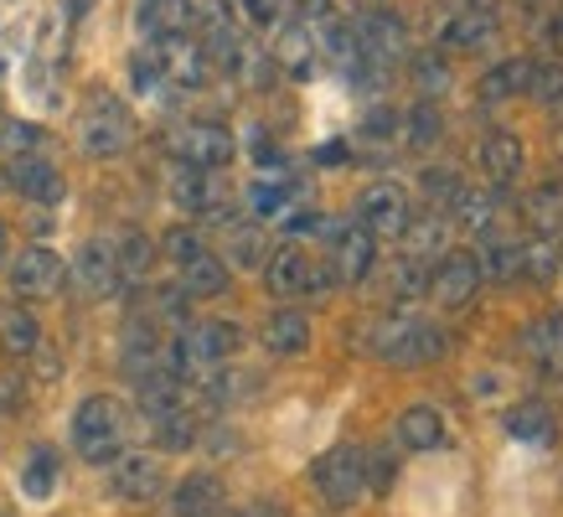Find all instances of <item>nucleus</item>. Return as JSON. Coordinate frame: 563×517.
I'll return each mask as SVG.
<instances>
[{
  "instance_id": "aec40b11",
  "label": "nucleus",
  "mask_w": 563,
  "mask_h": 517,
  "mask_svg": "<svg viewBox=\"0 0 563 517\" xmlns=\"http://www.w3.org/2000/svg\"><path fill=\"white\" fill-rule=\"evenodd\" d=\"M222 502H228V492H222L218 476L212 471H191L166 502V517H212Z\"/></svg>"
},
{
  "instance_id": "dca6fc26",
  "label": "nucleus",
  "mask_w": 563,
  "mask_h": 517,
  "mask_svg": "<svg viewBox=\"0 0 563 517\" xmlns=\"http://www.w3.org/2000/svg\"><path fill=\"white\" fill-rule=\"evenodd\" d=\"M393 435H398V446H404V450L429 455V450H440L444 440H450V419H444L434 404H409V409L398 414Z\"/></svg>"
},
{
  "instance_id": "9b49d317",
  "label": "nucleus",
  "mask_w": 563,
  "mask_h": 517,
  "mask_svg": "<svg viewBox=\"0 0 563 517\" xmlns=\"http://www.w3.org/2000/svg\"><path fill=\"white\" fill-rule=\"evenodd\" d=\"M63 279H68V264H63V254L47 249V243H32V249H21V254L11 258V290H16L21 300H47V295L63 290Z\"/></svg>"
},
{
  "instance_id": "393cba45",
  "label": "nucleus",
  "mask_w": 563,
  "mask_h": 517,
  "mask_svg": "<svg viewBox=\"0 0 563 517\" xmlns=\"http://www.w3.org/2000/svg\"><path fill=\"white\" fill-rule=\"evenodd\" d=\"M42 346V321L26 306H0V352L5 358H32Z\"/></svg>"
},
{
  "instance_id": "f704fd0d",
  "label": "nucleus",
  "mask_w": 563,
  "mask_h": 517,
  "mask_svg": "<svg viewBox=\"0 0 563 517\" xmlns=\"http://www.w3.org/2000/svg\"><path fill=\"white\" fill-rule=\"evenodd\" d=\"M476 258H481V275L486 279H517L522 275V243H486Z\"/></svg>"
},
{
  "instance_id": "e433bc0d",
  "label": "nucleus",
  "mask_w": 563,
  "mask_h": 517,
  "mask_svg": "<svg viewBox=\"0 0 563 517\" xmlns=\"http://www.w3.org/2000/svg\"><path fill=\"white\" fill-rule=\"evenodd\" d=\"M362 465H367V492H377V497H388L393 482H398V455H393V446L362 450Z\"/></svg>"
},
{
  "instance_id": "2eb2a0df",
  "label": "nucleus",
  "mask_w": 563,
  "mask_h": 517,
  "mask_svg": "<svg viewBox=\"0 0 563 517\" xmlns=\"http://www.w3.org/2000/svg\"><path fill=\"white\" fill-rule=\"evenodd\" d=\"M310 270H316V258H310L300 243H279V249L264 258L269 295H279V300H300V295L310 290Z\"/></svg>"
},
{
  "instance_id": "473e14b6",
  "label": "nucleus",
  "mask_w": 563,
  "mask_h": 517,
  "mask_svg": "<svg viewBox=\"0 0 563 517\" xmlns=\"http://www.w3.org/2000/svg\"><path fill=\"white\" fill-rule=\"evenodd\" d=\"M239 270H264V258H269V243H264V233H258L254 223H233L228 228V254Z\"/></svg>"
},
{
  "instance_id": "a19ab883",
  "label": "nucleus",
  "mask_w": 563,
  "mask_h": 517,
  "mask_svg": "<svg viewBox=\"0 0 563 517\" xmlns=\"http://www.w3.org/2000/svg\"><path fill=\"white\" fill-rule=\"evenodd\" d=\"M0 140L11 145V155H36L42 151V130H36V124H21V120H5Z\"/></svg>"
},
{
  "instance_id": "1a4fd4ad",
  "label": "nucleus",
  "mask_w": 563,
  "mask_h": 517,
  "mask_svg": "<svg viewBox=\"0 0 563 517\" xmlns=\"http://www.w3.org/2000/svg\"><path fill=\"white\" fill-rule=\"evenodd\" d=\"M155 63H161V78L172 94H191V88H202L212 78V63H207V52L197 36H161L151 42Z\"/></svg>"
},
{
  "instance_id": "423d86ee",
  "label": "nucleus",
  "mask_w": 563,
  "mask_h": 517,
  "mask_svg": "<svg viewBox=\"0 0 563 517\" xmlns=\"http://www.w3.org/2000/svg\"><path fill=\"white\" fill-rule=\"evenodd\" d=\"M243 346V327H233V321H191V327H181V337H176V358H181V367H218V362L239 358Z\"/></svg>"
},
{
  "instance_id": "864d4df0",
  "label": "nucleus",
  "mask_w": 563,
  "mask_h": 517,
  "mask_svg": "<svg viewBox=\"0 0 563 517\" xmlns=\"http://www.w3.org/2000/svg\"><path fill=\"white\" fill-rule=\"evenodd\" d=\"M559 254H563V243H559Z\"/></svg>"
},
{
  "instance_id": "79ce46f5",
  "label": "nucleus",
  "mask_w": 563,
  "mask_h": 517,
  "mask_svg": "<svg viewBox=\"0 0 563 517\" xmlns=\"http://www.w3.org/2000/svg\"><path fill=\"white\" fill-rule=\"evenodd\" d=\"M532 99H543V103H553L559 99L563 103V68H532V88H528Z\"/></svg>"
},
{
  "instance_id": "f03ea898",
  "label": "nucleus",
  "mask_w": 563,
  "mask_h": 517,
  "mask_svg": "<svg viewBox=\"0 0 563 517\" xmlns=\"http://www.w3.org/2000/svg\"><path fill=\"white\" fill-rule=\"evenodd\" d=\"M135 145V114L120 94L109 88H93L78 109V151L93 155V161H114Z\"/></svg>"
},
{
  "instance_id": "c756f323",
  "label": "nucleus",
  "mask_w": 563,
  "mask_h": 517,
  "mask_svg": "<svg viewBox=\"0 0 563 517\" xmlns=\"http://www.w3.org/2000/svg\"><path fill=\"white\" fill-rule=\"evenodd\" d=\"M57 476H63L57 450H52V446H36L32 455H26V465H21V492H26L32 502H47L52 492H57Z\"/></svg>"
},
{
  "instance_id": "6e6552de",
  "label": "nucleus",
  "mask_w": 563,
  "mask_h": 517,
  "mask_svg": "<svg viewBox=\"0 0 563 517\" xmlns=\"http://www.w3.org/2000/svg\"><path fill=\"white\" fill-rule=\"evenodd\" d=\"M481 279H486V275H481V258L465 254V249H450V254H440L434 275L424 279V290H429V300H434V306L461 310V306H471V300H476Z\"/></svg>"
},
{
  "instance_id": "39448f33",
  "label": "nucleus",
  "mask_w": 563,
  "mask_h": 517,
  "mask_svg": "<svg viewBox=\"0 0 563 517\" xmlns=\"http://www.w3.org/2000/svg\"><path fill=\"white\" fill-rule=\"evenodd\" d=\"M172 197L187 207L191 218H202V223H212V228L239 223V207H233V197H228V187H222L218 172H202V166H181V161H176Z\"/></svg>"
},
{
  "instance_id": "9d476101",
  "label": "nucleus",
  "mask_w": 563,
  "mask_h": 517,
  "mask_svg": "<svg viewBox=\"0 0 563 517\" xmlns=\"http://www.w3.org/2000/svg\"><path fill=\"white\" fill-rule=\"evenodd\" d=\"M409 218H413L409 191L398 187V182H373L357 197V228H367L373 239H404Z\"/></svg>"
},
{
  "instance_id": "5701e85b",
  "label": "nucleus",
  "mask_w": 563,
  "mask_h": 517,
  "mask_svg": "<svg viewBox=\"0 0 563 517\" xmlns=\"http://www.w3.org/2000/svg\"><path fill=\"white\" fill-rule=\"evenodd\" d=\"M269 63H274V68H285L290 78H310V73H316V42H310L306 21H290L285 32L274 36Z\"/></svg>"
},
{
  "instance_id": "49530a36",
  "label": "nucleus",
  "mask_w": 563,
  "mask_h": 517,
  "mask_svg": "<svg viewBox=\"0 0 563 517\" xmlns=\"http://www.w3.org/2000/svg\"><path fill=\"white\" fill-rule=\"evenodd\" d=\"M424 191L429 197H440V202H455L461 182H455V172H424Z\"/></svg>"
},
{
  "instance_id": "7ed1b4c3",
  "label": "nucleus",
  "mask_w": 563,
  "mask_h": 517,
  "mask_svg": "<svg viewBox=\"0 0 563 517\" xmlns=\"http://www.w3.org/2000/svg\"><path fill=\"white\" fill-rule=\"evenodd\" d=\"M362 342L373 358L393 362V367H419V362H434L444 352V331L429 321H413V316H377L362 327Z\"/></svg>"
},
{
  "instance_id": "a211bd4d",
  "label": "nucleus",
  "mask_w": 563,
  "mask_h": 517,
  "mask_svg": "<svg viewBox=\"0 0 563 517\" xmlns=\"http://www.w3.org/2000/svg\"><path fill=\"white\" fill-rule=\"evenodd\" d=\"M522 166H528V151H522V140L512 130H492L481 140V172L492 176V187H512Z\"/></svg>"
},
{
  "instance_id": "c03bdc74",
  "label": "nucleus",
  "mask_w": 563,
  "mask_h": 517,
  "mask_svg": "<svg viewBox=\"0 0 563 517\" xmlns=\"http://www.w3.org/2000/svg\"><path fill=\"white\" fill-rule=\"evenodd\" d=\"M279 11H290L295 21H325L331 16V0H279Z\"/></svg>"
},
{
  "instance_id": "4468645a",
  "label": "nucleus",
  "mask_w": 563,
  "mask_h": 517,
  "mask_svg": "<svg viewBox=\"0 0 563 517\" xmlns=\"http://www.w3.org/2000/svg\"><path fill=\"white\" fill-rule=\"evenodd\" d=\"M5 182L26 197V202H63V172L47 161V151H36V155H11L5 161Z\"/></svg>"
},
{
  "instance_id": "ea45409f",
  "label": "nucleus",
  "mask_w": 563,
  "mask_h": 517,
  "mask_svg": "<svg viewBox=\"0 0 563 517\" xmlns=\"http://www.w3.org/2000/svg\"><path fill=\"white\" fill-rule=\"evenodd\" d=\"M202 249H207V243H202V233H197V228H172V233L161 239V254L172 258L176 270H181L187 258H197V254H202Z\"/></svg>"
},
{
  "instance_id": "2f4dec72",
  "label": "nucleus",
  "mask_w": 563,
  "mask_h": 517,
  "mask_svg": "<svg viewBox=\"0 0 563 517\" xmlns=\"http://www.w3.org/2000/svg\"><path fill=\"white\" fill-rule=\"evenodd\" d=\"M114 258H120V285H145L155 270V243L145 239V233H130V239L114 243Z\"/></svg>"
},
{
  "instance_id": "ddd939ff",
  "label": "nucleus",
  "mask_w": 563,
  "mask_h": 517,
  "mask_svg": "<svg viewBox=\"0 0 563 517\" xmlns=\"http://www.w3.org/2000/svg\"><path fill=\"white\" fill-rule=\"evenodd\" d=\"M109 492L120 502H155L161 492H166V471H161V461L155 455H145V450H124V455H114L109 461Z\"/></svg>"
},
{
  "instance_id": "7c9ffc66",
  "label": "nucleus",
  "mask_w": 563,
  "mask_h": 517,
  "mask_svg": "<svg viewBox=\"0 0 563 517\" xmlns=\"http://www.w3.org/2000/svg\"><path fill=\"white\" fill-rule=\"evenodd\" d=\"M151 435H155V446L161 450H191L197 446V435H202V425H197V414L181 404V409H172V414H155Z\"/></svg>"
},
{
  "instance_id": "09e8293b",
  "label": "nucleus",
  "mask_w": 563,
  "mask_h": 517,
  "mask_svg": "<svg viewBox=\"0 0 563 517\" xmlns=\"http://www.w3.org/2000/svg\"><path fill=\"white\" fill-rule=\"evenodd\" d=\"M0 404H5V409H16V404H21L16 378H0Z\"/></svg>"
},
{
  "instance_id": "603ef678",
  "label": "nucleus",
  "mask_w": 563,
  "mask_h": 517,
  "mask_svg": "<svg viewBox=\"0 0 563 517\" xmlns=\"http://www.w3.org/2000/svg\"><path fill=\"white\" fill-rule=\"evenodd\" d=\"M0 130H5V114H0Z\"/></svg>"
},
{
  "instance_id": "0eeeda50",
  "label": "nucleus",
  "mask_w": 563,
  "mask_h": 517,
  "mask_svg": "<svg viewBox=\"0 0 563 517\" xmlns=\"http://www.w3.org/2000/svg\"><path fill=\"white\" fill-rule=\"evenodd\" d=\"M239 151V140L228 135V124L218 120H191L172 135V155L181 166H202V172H222Z\"/></svg>"
},
{
  "instance_id": "20e7f679",
  "label": "nucleus",
  "mask_w": 563,
  "mask_h": 517,
  "mask_svg": "<svg viewBox=\"0 0 563 517\" xmlns=\"http://www.w3.org/2000/svg\"><path fill=\"white\" fill-rule=\"evenodd\" d=\"M310 482L321 492V502L331 513H352L367 492V465H362V446H336L325 450L321 461L310 465Z\"/></svg>"
},
{
  "instance_id": "4be33fe9",
  "label": "nucleus",
  "mask_w": 563,
  "mask_h": 517,
  "mask_svg": "<svg viewBox=\"0 0 563 517\" xmlns=\"http://www.w3.org/2000/svg\"><path fill=\"white\" fill-rule=\"evenodd\" d=\"M197 21V0H140V32L161 42V36H187Z\"/></svg>"
},
{
  "instance_id": "c85d7f7f",
  "label": "nucleus",
  "mask_w": 563,
  "mask_h": 517,
  "mask_svg": "<svg viewBox=\"0 0 563 517\" xmlns=\"http://www.w3.org/2000/svg\"><path fill=\"white\" fill-rule=\"evenodd\" d=\"M404 243H409V258H419V264H424L429 254H450V218H444V212L409 218V228H404Z\"/></svg>"
},
{
  "instance_id": "8fccbe9b",
  "label": "nucleus",
  "mask_w": 563,
  "mask_h": 517,
  "mask_svg": "<svg viewBox=\"0 0 563 517\" xmlns=\"http://www.w3.org/2000/svg\"><path fill=\"white\" fill-rule=\"evenodd\" d=\"M316 161H325V166H331V161H346V145H321V151H316Z\"/></svg>"
},
{
  "instance_id": "6ab92c4d",
  "label": "nucleus",
  "mask_w": 563,
  "mask_h": 517,
  "mask_svg": "<svg viewBox=\"0 0 563 517\" xmlns=\"http://www.w3.org/2000/svg\"><path fill=\"white\" fill-rule=\"evenodd\" d=\"M258 342H264V352L269 358H300V352H310V316H300V310H274L269 321L258 327Z\"/></svg>"
},
{
  "instance_id": "3c124183",
  "label": "nucleus",
  "mask_w": 563,
  "mask_h": 517,
  "mask_svg": "<svg viewBox=\"0 0 563 517\" xmlns=\"http://www.w3.org/2000/svg\"><path fill=\"white\" fill-rule=\"evenodd\" d=\"M5 258H11V249H5V228H0V270H5Z\"/></svg>"
},
{
  "instance_id": "72a5a7b5",
  "label": "nucleus",
  "mask_w": 563,
  "mask_h": 517,
  "mask_svg": "<svg viewBox=\"0 0 563 517\" xmlns=\"http://www.w3.org/2000/svg\"><path fill=\"white\" fill-rule=\"evenodd\" d=\"M548 425H553V414H548V404H538V398H528V404L507 409V435H512V440L538 446V440H548Z\"/></svg>"
},
{
  "instance_id": "a878e982",
  "label": "nucleus",
  "mask_w": 563,
  "mask_h": 517,
  "mask_svg": "<svg viewBox=\"0 0 563 517\" xmlns=\"http://www.w3.org/2000/svg\"><path fill=\"white\" fill-rule=\"evenodd\" d=\"M181 290L197 295V300L222 295V290H228V258L212 254V249H202L197 258H187V264H181Z\"/></svg>"
},
{
  "instance_id": "bb28decb",
  "label": "nucleus",
  "mask_w": 563,
  "mask_h": 517,
  "mask_svg": "<svg viewBox=\"0 0 563 517\" xmlns=\"http://www.w3.org/2000/svg\"><path fill=\"white\" fill-rule=\"evenodd\" d=\"M532 68H538V63H528V57H507V63H496V68L481 78V99L501 103V99L528 94V88H532Z\"/></svg>"
},
{
  "instance_id": "de8ad7c7",
  "label": "nucleus",
  "mask_w": 563,
  "mask_h": 517,
  "mask_svg": "<svg viewBox=\"0 0 563 517\" xmlns=\"http://www.w3.org/2000/svg\"><path fill=\"white\" fill-rule=\"evenodd\" d=\"M413 78H419V88H424V94H429V84H434V88H444V78H450V73H444L440 63H434V57H429V52H424V57L413 63Z\"/></svg>"
},
{
  "instance_id": "c9c22d12",
  "label": "nucleus",
  "mask_w": 563,
  "mask_h": 517,
  "mask_svg": "<svg viewBox=\"0 0 563 517\" xmlns=\"http://www.w3.org/2000/svg\"><path fill=\"white\" fill-rule=\"evenodd\" d=\"M559 270H563V254H559V243H553V239L522 243V275H528V279H553Z\"/></svg>"
},
{
  "instance_id": "4c0bfd02",
  "label": "nucleus",
  "mask_w": 563,
  "mask_h": 517,
  "mask_svg": "<svg viewBox=\"0 0 563 517\" xmlns=\"http://www.w3.org/2000/svg\"><path fill=\"white\" fill-rule=\"evenodd\" d=\"M450 207H455V223H461V228H476V233H481V228H492V191L461 187Z\"/></svg>"
},
{
  "instance_id": "f3484780",
  "label": "nucleus",
  "mask_w": 563,
  "mask_h": 517,
  "mask_svg": "<svg viewBox=\"0 0 563 517\" xmlns=\"http://www.w3.org/2000/svg\"><path fill=\"white\" fill-rule=\"evenodd\" d=\"M496 36V11L492 6H461V11H450L440 26V47L450 52H471L481 42H492Z\"/></svg>"
},
{
  "instance_id": "a18cd8bd",
  "label": "nucleus",
  "mask_w": 563,
  "mask_h": 517,
  "mask_svg": "<svg viewBox=\"0 0 563 517\" xmlns=\"http://www.w3.org/2000/svg\"><path fill=\"white\" fill-rule=\"evenodd\" d=\"M212 517H285V507H279V502H243V507H228V502H222Z\"/></svg>"
},
{
  "instance_id": "b1692460",
  "label": "nucleus",
  "mask_w": 563,
  "mask_h": 517,
  "mask_svg": "<svg viewBox=\"0 0 563 517\" xmlns=\"http://www.w3.org/2000/svg\"><path fill=\"white\" fill-rule=\"evenodd\" d=\"M78 285L88 295H114L120 290V258H114V243H84L78 254Z\"/></svg>"
},
{
  "instance_id": "f257e3e1",
  "label": "nucleus",
  "mask_w": 563,
  "mask_h": 517,
  "mask_svg": "<svg viewBox=\"0 0 563 517\" xmlns=\"http://www.w3.org/2000/svg\"><path fill=\"white\" fill-rule=\"evenodd\" d=\"M124 440H130V409H124L120 398L88 394L73 409V450L88 465H109L114 455H124Z\"/></svg>"
},
{
  "instance_id": "412c9836",
  "label": "nucleus",
  "mask_w": 563,
  "mask_h": 517,
  "mask_svg": "<svg viewBox=\"0 0 563 517\" xmlns=\"http://www.w3.org/2000/svg\"><path fill=\"white\" fill-rule=\"evenodd\" d=\"M522 352L543 367L548 378H559L563 373V316L559 310H548V316L528 321V331H522Z\"/></svg>"
},
{
  "instance_id": "58836bf2",
  "label": "nucleus",
  "mask_w": 563,
  "mask_h": 517,
  "mask_svg": "<svg viewBox=\"0 0 563 517\" xmlns=\"http://www.w3.org/2000/svg\"><path fill=\"white\" fill-rule=\"evenodd\" d=\"M440 130H444V124H440V109L424 99V103H419V109L409 114V145H413V151H429V145L440 140Z\"/></svg>"
},
{
  "instance_id": "cd10ccee",
  "label": "nucleus",
  "mask_w": 563,
  "mask_h": 517,
  "mask_svg": "<svg viewBox=\"0 0 563 517\" xmlns=\"http://www.w3.org/2000/svg\"><path fill=\"white\" fill-rule=\"evenodd\" d=\"M295 197H300V187H295L290 176H258L254 187H249V212L254 218H285L295 207Z\"/></svg>"
},
{
  "instance_id": "37998d69",
  "label": "nucleus",
  "mask_w": 563,
  "mask_h": 517,
  "mask_svg": "<svg viewBox=\"0 0 563 517\" xmlns=\"http://www.w3.org/2000/svg\"><path fill=\"white\" fill-rule=\"evenodd\" d=\"M233 6L249 26H274V16H279V0H233Z\"/></svg>"
},
{
  "instance_id": "f8f14e48",
  "label": "nucleus",
  "mask_w": 563,
  "mask_h": 517,
  "mask_svg": "<svg viewBox=\"0 0 563 517\" xmlns=\"http://www.w3.org/2000/svg\"><path fill=\"white\" fill-rule=\"evenodd\" d=\"M325 270L336 275V285H362V279H373L377 239L367 233V228H357V223L331 228V258H325Z\"/></svg>"
}]
</instances>
